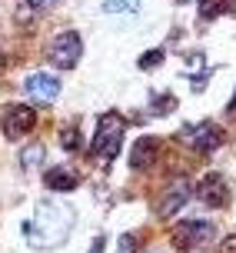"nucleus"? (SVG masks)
Wrapping results in <instances>:
<instances>
[{"label": "nucleus", "mask_w": 236, "mask_h": 253, "mask_svg": "<svg viewBox=\"0 0 236 253\" xmlns=\"http://www.w3.org/2000/svg\"><path fill=\"white\" fill-rule=\"evenodd\" d=\"M74 230V210L63 203H40L37 216L27 223V237L34 247H60L67 233Z\"/></svg>", "instance_id": "obj_1"}, {"label": "nucleus", "mask_w": 236, "mask_h": 253, "mask_svg": "<svg viewBox=\"0 0 236 253\" xmlns=\"http://www.w3.org/2000/svg\"><path fill=\"white\" fill-rule=\"evenodd\" d=\"M120 143H123V120L117 114H103L97 120V133H93V157L103 167H110L120 153Z\"/></svg>", "instance_id": "obj_2"}, {"label": "nucleus", "mask_w": 236, "mask_h": 253, "mask_svg": "<svg viewBox=\"0 0 236 253\" xmlns=\"http://www.w3.org/2000/svg\"><path fill=\"white\" fill-rule=\"evenodd\" d=\"M80 57H83V40L74 30L57 34V40L50 43V60L57 63V67H63V70H74L77 63H80Z\"/></svg>", "instance_id": "obj_3"}, {"label": "nucleus", "mask_w": 236, "mask_h": 253, "mask_svg": "<svg viewBox=\"0 0 236 253\" xmlns=\"http://www.w3.org/2000/svg\"><path fill=\"white\" fill-rule=\"evenodd\" d=\"M213 237V223L210 220H180L173 227V243L176 250H193L199 247L203 240H210Z\"/></svg>", "instance_id": "obj_4"}, {"label": "nucleus", "mask_w": 236, "mask_h": 253, "mask_svg": "<svg viewBox=\"0 0 236 253\" xmlns=\"http://www.w3.org/2000/svg\"><path fill=\"white\" fill-rule=\"evenodd\" d=\"M37 126V114L30 110V107H7L3 110V137L7 140H20V137H27L30 130Z\"/></svg>", "instance_id": "obj_5"}, {"label": "nucleus", "mask_w": 236, "mask_h": 253, "mask_svg": "<svg viewBox=\"0 0 236 253\" xmlns=\"http://www.w3.org/2000/svg\"><path fill=\"white\" fill-rule=\"evenodd\" d=\"M197 197L206 203V207L220 210V207L230 203V183H226L223 173H206V177L199 180V187H197Z\"/></svg>", "instance_id": "obj_6"}, {"label": "nucleus", "mask_w": 236, "mask_h": 253, "mask_svg": "<svg viewBox=\"0 0 236 253\" xmlns=\"http://www.w3.org/2000/svg\"><path fill=\"white\" fill-rule=\"evenodd\" d=\"M190 200V180H183V177H176L170 187L163 190V197H160V203H157V216L160 220H170V216L183 207V203Z\"/></svg>", "instance_id": "obj_7"}, {"label": "nucleus", "mask_w": 236, "mask_h": 253, "mask_svg": "<svg viewBox=\"0 0 236 253\" xmlns=\"http://www.w3.org/2000/svg\"><path fill=\"white\" fill-rule=\"evenodd\" d=\"M24 90H27L30 100L53 103L57 97H60V80H57L53 74H30V77H27V84H24Z\"/></svg>", "instance_id": "obj_8"}, {"label": "nucleus", "mask_w": 236, "mask_h": 253, "mask_svg": "<svg viewBox=\"0 0 236 253\" xmlns=\"http://www.w3.org/2000/svg\"><path fill=\"white\" fill-rule=\"evenodd\" d=\"M183 137L197 147L199 153H210V150H216L220 143H223V130L216 124H199V126H190V130H183Z\"/></svg>", "instance_id": "obj_9"}, {"label": "nucleus", "mask_w": 236, "mask_h": 253, "mask_svg": "<svg viewBox=\"0 0 236 253\" xmlns=\"http://www.w3.org/2000/svg\"><path fill=\"white\" fill-rule=\"evenodd\" d=\"M157 150H160V140L157 137H143L133 147V157H130V167L133 170H147V167L157 164Z\"/></svg>", "instance_id": "obj_10"}, {"label": "nucleus", "mask_w": 236, "mask_h": 253, "mask_svg": "<svg viewBox=\"0 0 236 253\" xmlns=\"http://www.w3.org/2000/svg\"><path fill=\"white\" fill-rule=\"evenodd\" d=\"M77 183H80V177H77V173H70L67 167H60V170H50V173H47V187H50V190H60V193L74 190Z\"/></svg>", "instance_id": "obj_11"}, {"label": "nucleus", "mask_w": 236, "mask_h": 253, "mask_svg": "<svg viewBox=\"0 0 236 253\" xmlns=\"http://www.w3.org/2000/svg\"><path fill=\"white\" fill-rule=\"evenodd\" d=\"M140 0H103V13H137Z\"/></svg>", "instance_id": "obj_12"}, {"label": "nucleus", "mask_w": 236, "mask_h": 253, "mask_svg": "<svg viewBox=\"0 0 236 253\" xmlns=\"http://www.w3.org/2000/svg\"><path fill=\"white\" fill-rule=\"evenodd\" d=\"M40 160H43V143H30V147L20 153V167H24V170H34Z\"/></svg>", "instance_id": "obj_13"}, {"label": "nucleus", "mask_w": 236, "mask_h": 253, "mask_svg": "<svg viewBox=\"0 0 236 253\" xmlns=\"http://www.w3.org/2000/svg\"><path fill=\"white\" fill-rule=\"evenodd\" d=\"M160 60H163L160 50H150V53H143V57H140V67H143V70H153V67H160Z\"/></svg>", "instance_id": "obj_14"}, {"label": "nucleus", "mask_w": 236, "mask_h": 253, "mask_svg": "<svg viewBox=\"0 0 236 253\" xmlns=\"http://www.w3.org/2000/svg\"><path fill=\"white\" fill-rule=\"evenodd\" d=\"M60 143H63V150H77V126H67V130H63Z\"/></svg>", "instance_id": "obj_15"}, {"label": "nucleus", "mask_w": 236, "mask_h": 253, "mask_svg": "<svg viewBox=\"0 0 236 253\" xmlns=\"http://www.w3.org/2000/svg\"><path fill=\"white\" fill-rule=\"evenodd\" d=\"M117 253H137V247H133V237H130V233H123V237H120Z\"/></svg>", "instance_id": "obj_16"}, {"label": "nucleus", "mask_w": 236, "mask_h": 253, "mask_svg": "<svg viewBox=\"0 0 236 253\" xmlns=\"http://www.w3.org/2000/svg\"><path fill=\"white\" fill-rule=\"evenodd\" d=\"M30 7L34 10H50V7H57V0H30Z\"/></svg>", "instance_id": "obj_17"}, {"label": "nucleus", "mask_w": 236, "mask_h": 253, "mask_svg": "<svg viewBox=\"0 0 236 253\" xmlns=\"http://www.w3.org/2000/svg\"><path fill=\"white\" fill-rule=\"evenodd\" d=\"M170 107H176L173 97H160V100H157V110H160V114H163V110H170Z\"/></svg>", "instance_id": "obj_18"}, {"label": "nucleus", "mask_w": 236, "mask_h": 253, "mask_svg": "<svg viewBox=\"0 0 236 253\" xmlns=\"http://www.w3.org/2000/svg\"><path fill=\"white\" fill-rule=\"evenodd\" d=\"M223 253H236V233H233V237H226V243H223Z\"/></svg>", "instance_id": "obj_19"}, {"label": "nucleus", "mask_w": 236, "mask_h": 253, "mask_svg": "<svg viewBox=\"0 0 236 253\" xmlns=\"http://www.w3.org/2000/svg\"><path fill=\"white\" fill-rule=\"evenodd\" d=\"M90 253H103V237H97V240H93V250Z\"/></svg>", "instance_id": "obj_20"}, {"label": "nucleus", "mask_w": 236, "mask_h": 253, "mask_svg": "<svg viewBox=\"0 0 236 253\" xmlns=\"http://www.w3.org/2000/svg\"><path fill=\"white\" fill-rule=\"evenodd\" d=\"M230 110H233V114H236V97H233V100H230Z\"/></svg>", "instance_id": "obj_21"}, {"label": "nucleus", "mask_w": 236, "mask_h": 253, "mask_svg": "<svg viewBox=\"0 0 236 253\" xmlns=\"http://www.w3.org/2000/svg\"><path fill=\"white\" fill-rule=\"evenodd\" d=\"M0 60H3V53H0Z\"/></svg>", "instance_id": "obj_22"}]
</instances>
